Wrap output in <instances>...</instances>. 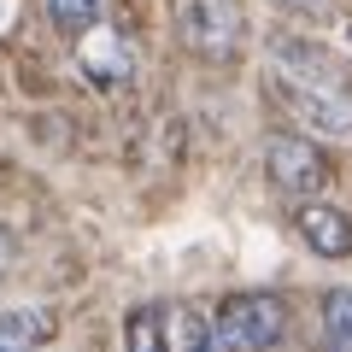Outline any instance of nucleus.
I'll return each mask as SVG.
<instances>
[{
    "label": "nucleus",
    "mask_w": 352,
    "mask_h": 352,
    "mask_svg": "<svg viewBox=\"0 0 352 352\" xmlns=\"http://www.w3.org/2000/svg\"><path fill=\"white\" fill-rule=\"evenodd\" d=\"M270 65H276V94L300 124L323 129V135H352V88L340 82V71L311 47H294V41H276L270 47Z\"/></svg>",
    "instance_id": "1"
},
{
    "label": "nucleus",
    "mask_w": 352,
    "mask_h": 352,
    "mask_svg": "<svg viewBox=\"0 0 352 352\" xmlns=\"http://www.w3.org/2000/svg\"><path fill=\"white\" fill-rule=\"evenodd\" d=\"M212 323H217L223 352H270L288 329V300L270 288H247V294H229L212 311Z\"/></svg>",
    "instance_id": "2"
},
{
    "label": "nucleus",
    "mask_w": 352,
    "mask_h": 352,
    "mask_svg": "<svg viewBox=\"0 0 352 352\" xmlns=\"http://www.w3.org/2000/svg\"><path fill=\"white\" fill-rule=\"evenodd\" d=\"M264 176H270V188L288 194V200H311V194L329 188V176H335V164H329V153L317 147V141L305 135H270L264 141Z\"/></svg>",
    "instance_id": "3"
},
{
    "label": "nucleus",
    "mask_w": 352,
    "mask_h": 352,
    "mask_svg": "<svg viewBox=\"0 0 352 352\" xmlns=\"http://www.w3.org/2000/svg\"><path fill=\"white\" fill-rule=\"evenodd\" d=\"M241 36V6L235 0H182V41L194 53L223 59Z\"/></svg>",
    "instance_id": "4"
},
{
    "label": "nucleus",
    "mask_w": 352,
    "mask_h": 352,
    "mask_svg": "<svg viewBox=\"0 0 352 352\" xmlns=\"http://www.w3.org/2000/svg\"><path fill=\"white\" fill-rule=\"evenodd\" d=\"M294 229H300V241L311 252H323V258H352V217L335 212V206H300V217H294Z\"/></svg>",
    "instance_id": "5"
},
{
    "label": "nucleus",
    "mask_w": 352,
    "mask_h": 352,
    "mask_svg": "<svg viewBox=\"0 0 352 352\" xmlns=\"http://www.w3.org/2000/svg\"><path fill=\"white\" fill-rule=\"evenodd\" d=\"M59 329V311L47 305H12L0 311V352H41Z\"/></svg>",
    "instance_id": "6"
},
{
    "label": "nucleus",
    "mask_w": 352,
    "mask_h": 352,
    "mask_svg": "<svg viewBox=\"0 0 352 352\" xmlns=\"http://www.w3.org/2000/svg\"><path fill=\"white\" fill-rule=\"evenodd\" d=\"M170 323H176V305H135L124 317V346L129 352H170Z\"/></svg>",
    "instance_id": "7"
},
{
    "label": "nucleus",
    "mask_w": 352,
    "mask_h": 352,
    "mask_svg": "<svg viewBox=\"0 0 352 352\" xmlns=\"http://www.w3.org/2000/svg\"><path fill=\"white\" fill-rule=\"evenodd\" d=\"M323 346L329 352H352V288H329L323 294Z\"/></svg>",
    "instance_id": "8"
},
{
    "label": "nucleus",
    "mask_w": 352,
    "mask_h": 352,
    "mask_svg": "<svg viewBox=\"0 0 352 352\" xmlns=\"http://www.w3.org/2000/svg\"><path fill=\"white\" fill-rule=\"evenodd\" d=\"M170 352H223V340H217V323L200 311H176L170 323Z\"/></svg>",
    "instance_id": "9"
},
{
    "label": "nucleus",
    "mask_w": 352,
    "mask_h": 352,
    "mask_svg": "<svg viewBox=\"0 0 352 352\" xmlns=\"http://www.w3.org/2000/svg\"><path fill=\"white\" fill-rule=\"evenodd\" d=\"M106 0H47V18L65 30V36H76V30H88L94 18H100Z\"/></svg>",
    "instance_id": "10"
},
{
    "label": "nucleus",
    "mask_w": 352,
    "mask_h": 352,
    "mask_svg": "<svg viewBox=\"0 0 352 352\" xmlns=\"http://www.w3.org/2000/svg\"><path fill=\"white\" fill-rule=\"evenodd\" d=\"M276 6H288V12H317L323 0H276Z\"/></svg>",
    "instance_id": "11"
},
{
    "label": "nucleus",
    "mask_w": 352,
    "mask_h": 352,
    "mask_svg": "<svg viewBox=\"0 0 352 352\" xmlns=\"http://www.w3.org/2000/svg\"><path fill=\"white\" fill-rule=\"evenodd\" d=\"M6 258H12V241L0 235V282H6Z\"/></svg>",
    "instance_id": "12"
}]
</instances>
